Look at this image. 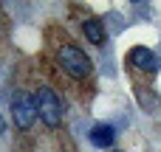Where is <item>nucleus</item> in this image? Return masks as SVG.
Here are the masks:
<instances>
[{
    "label": "nucleus",
    "instance_id": "1",
    "mask_svg": "<svg viewBox=\"0 0 161 152\" xmlns=\"http://www.w3.org/2000/svg\"><path fill=\"white\" fill-rule=\"evenodd\" d=\"M34 102H37V116L42 118V124H45V127H57V124L62 121L65 107H62L59 96H57L51 87H40V90H37V96H34Z\"/></svg>",
    "mask_w": 161,
    "mask_h": 152
},
{
    "label": "nucleus",
    "instance_id": "2",
    "mask_svg": "<svg viewBox=\"0 0 161 152\" xmlns=\"http://www.w3.org/2000/svg\"><path fill=\"white\" fill-rule=\"evenodd\" d=\"M57 62L62 65V71H68L74 79H85L91 73V59L76 48V45H62L57 51Z\"/></svg>",
    "mask_w": 161,
    "mask_h": 152
},
{
    "label": "nucleus",
    "instance_id": "3",
    "mask_svg": "<svg viewBox=\"0 0 161 152\" xmlns=\"http://www.w3.org/2000/svg\"><path fill=\"white\" fill-rule=\"evenodd\" d=\"M11 116H14V124L17 127H31L34 124V118H37V102H34V96H28V93H14V99H11Z\"/></svg>",
    "mask_w": 161,
    "mask_h": 152
},
{
    "label": "nucleus",
    "instance_id": "4",
    "mask_svg": "<svg viewBox=\"0 0 161 152\" xmlns=\"http://www.w3.org/2000/svg\"><path fill=\"white\" fill-rule=\"evenodd\" d=\"M127 59H130V65H136L139 71H158L161 59L156 51H150V48H144V45H136V48H130V54H127Z\"/></svg>",
    "mask_w": 161,
    "mask_h": 152
},
{
    "label": "nucleus",
    "instance_id": "5",
    "mask_svg": "<svg viewBox=\"0 0 161 152\" xmlns=\"http://www.w3.org/2000/svg\"><path fill=\"white\" fill-rule=\"evenodd\" d=\"M113 138H116V133H113L110 124H93V127H91V144H93V147L108 149V147L113 144Z\"/></svg>",
    "mask_w": 161,
    "mask_h": 152
},
{
    "label": "nucleus",
    "instance_id": "6",
    "mask_svg": "<svg viewBox=\"0 0 161 152\" xmlns=\"http://www.w3.org/2000/svg\"><path fill=\"white\" fill-rule=\"evenodd\" d=\"M82 31H85V37H88L91 42H96V45L105 39V28H102L99 20H85V23H82Z\"/></svg>",
    "mask_w": 161,
    "mask_h": 152
},
{
    "label": "nucleus",
    "instance_id": "7",
    "mask_svg": "<svg viewBox=\"0 0 161 152\" xmlns=\"http://www.w3.org/2000/svg\"><path fill=\"white\" fill-rule=\"evenodd\" d=\"M3 130H6V124H3V118H0V135H3Z\"/></svg>",
    "mask_w": 161,
    "mask_h": 152
},
{
    "label": "nucleus",
    "instance_id": "8",
    "mask_svg": "<svg viewBox=\"0 0 161 152\" xmlns=\"http://www.w3.org/2000/svg\"><path fill=\"white\" fill-rule=\"evenodd\" d=\"M113 152H122V149H113Z\"/></svg>",
    "mask_w": 161,
    "mask_h": 152
}]
</instances>
